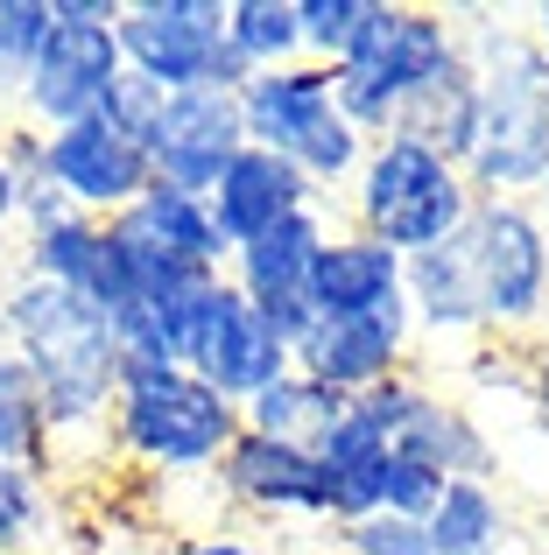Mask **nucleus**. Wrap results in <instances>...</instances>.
Returning <instances> with one entry per match:
<instances>
[{"mask_svg": "<svg viewBox=\"0 0 549 555\" xmlns=\"http://www.w3.org/2000/svg\"><path fill=\"white\" fill-rule=\"evenodd\" d=\"M0 352H14L42 393L56 464L106 450V415L120 393V331L99 302L50 288L36 274H0Z\"/></svg>", "mask_w": 549, "mask_h": 555, "instance_id": "obj_1", "label": "nucleus"}, {"mask_svg": "<svg viewBox=\"0 0 549 555\" xmlns=\"http://www.w3.org/2000/svg\"><path fill=\"white\" fill-rule=\"evenodd\" d=\"M465 64L480 78V149L465 163L472 197H536L549 183V64L522 22L508 14H458Z\"/></svg>", "mask_w": 549, "mask_h": 555, "instance_id": "obj_2", "label": "nucleus"}, {"mask_svg": "<svg viewBox=\"0 0 549 555\" xmlns=\"http://www.w3.org/2000/svg\"><path fill=\"white\" fill-rule=\"evenodd\" d=\"M240 408L197 373L169 359H120V393L106 415V457L120 472L163 478V486H197L219 472V457L240 443Z\"/></svg>", "mask_w": 549, "mask_h": 555, "instance_id": "obj_3", "label": "nucleus"}, {"mask_svg": "<svg viewBox=\"0 0 549 555\" xmlns=\"http://www.w3.org/2000/svg\"><path fill=\"white\" fill-rule=\"evenodd\" d=\"M458 64H465V22L451 8H430V0H373L367 36L331 70V92H339V113L359 134L381 141Z\"/></svg>", "mask_w": 549, "mask_h": 555, "instance_id": "obj_4", "label": "nucleus"}, {"mask_svg": "<svg viewBox=\"0 0 549 555\" xmlns=\"http://www.w3.org/2000/svg\"><path fill=\"white\" fill-rule=\"evenodd\" d=\"M472 183L458 163H444L437 149H423V141L409 134H381L367 149V163H359L353 190H345V225L373 232L381 246H395L401 260L416 254H437V246H451L458 232H465L472 218Z\"/></svg>", "mask_w": 549, "mask_h": 555, "instance_id": "obj_5", "label": "nucleus"}, {"mask_svg": "<svg viewBox=\"0 0 549 555\" xmlns=\"http://www.w3.org/2000/svg\"><path fill=\"white\" fill-rule=\"evenodd\" d=\"M240 120H247V149H268L282 163H296L324 204L353 190L359 163L373 149L339 113V92H331L324 64H282V70L247 78L240 85Z\"/></svg>", "mask_w": 549, "mask_h": 555, "instance_id": "obj_6", "label": "nucleus"}, {"mask_svg": "<svg viewBox=\"0 0 549 555\" xmlns=\"http://www.w3.org/2000/svg\"><path fill=\"white\" fill-rule=\"evenodd\" d=\"M458 254L472 268L480 324L494 345H536L549 338V240L536 204L522 197H480L458 232Z\"/></svg>", "mask_w": 549, "mask_h": 555, "instance_id": "obj_7", "label": "nucleus"}, {"mask_svg": "<svg viewBox=\"0 0 549 555\" xmlns=\"http://www.w3.org/2000/svg\"><path fill=\"white\" fill-rule=\"evenodd\" d=\"M163 331H169L177 366L197 373L205 387H219L233 408H247L261 387H274L282 373H296L289 338L240 296L233 282H226V274H212V282H197L183 302H169Z\"/></svg>", "mask_w": 549, "mask_h": 555, "instance_id": "obj_8", "label": "nucleus"}, {"mask_svg": "<svg viewBox=\"0 0 549 555\" xmlns=\"http://www.w3.org/2000/svg\"><path fill=\"white\" fill-rule=\"evenodd\" d=\"M120 56L155 92H240L254 78L226 50V0H120Z\"/></svg>", "mask_w": 549, "mask_h": 555, "instance_id": "obj_9", "label": "nucleus"}, {"mask_svg": "<svg viewBox=\"0 0 549 555\" xmlns=\"http://www.w3.org/2000/svg\"><path fill=\"white\" fill-rule=\"evenodd\" d=\"M120 78H127V56H120L113 22H56L50 14V36H42L22 92H14V120L42 127V134L78 127L106 106V92Z\"/></svg>", "mask_w": 549, "mask_h": 555, "instance_id": "obj_10", "label": "nucleus"}, {"mask_svg": "<svg viewBox=\"0 0 549 555\" xmlns=\"http://www.w3.org/2000/svg\"><path fill=\"white\" fill-rule=\"evenodd\" d=\"M219 506L261 528H324V472H317L310 443H274V436L240 429V443L212 472Z\"/></svg>", "mask_w": 549, "mask_h": 555, "instance_id": "obj_11", "label": "nucleus"}, {"mask_svg": "<svg viewBox=\"0 0 549 555\" xmlns=\"http://www.w3.org/2000/svg\"><path fill=\"white\" fill-rule=\"evenodd\" d=\"M416 366V324L409 302L373 317H310V331L296 338V373H310L317 387H331L339 401H359L381 379Z\"/></svg>", "mask_w": 549, "mask_h": 555, "instance_id": "obj_12", "label": "nucleus"}, {"mask_svg": "<svg viewBox=\"0 0 549 555\" xmlns=\"http://www.w3.org/2000/svg\"><path fill=\"white\" fill-rule=\"evenodd\" d=\"M42 149H50V183L71 197V211L106 218V225L120 211H135V204L149 197V183H155L149 149L127 141L120 127H106L99 113H92V120H78V127L42 134Z\"/></svg>", "mask_w": 549, "mask_h": 555, "instance_id": "obj_13", "label": "nucleus"}, {"mask_svg": "<svg viewBox=\"0 0 549 555\" xmlns=\"http://www.w3.org/2000/svg\"><path fill=\"white\" fill-rule=\"evenodd\" d=\"M240 149H247L240 92H177L163 99V127L149 141V163H155V183L212 197Z\"/></svg>", "mask_w": 549, "mask_h": 555, "instance_id": "obj_14", "label": "nucleus"}, {"mask_svg": "<svg viewBox=\"0 0 549 555\" xmlns=\"http://www.w3.org/2000/svg\"><path fill=\"white\" fill-rule=\"evenodd\" d=\"M324 240H331V211H303V218H289V225L261 232V240L233 246V268H226V282L289 338V352H296V338L310 331V296H303V288H310V268H317V246Z\"/></svg>", "mask_w": 549, "mask_h": 555, "instance_id": "obj_15", "label": "nucleus"}, {"mask_svg": "<svg viewBox=\"0 0 549 555\" xmlns=\"http://www.w3.org/2000/svg\"><path fill=\"white\" fill-rule=\"evenodd\" d=\"M14 274H36L50 288H71V296L99 302L106 317L127 310V274H120V246H113V225L106 218H56L42 232H14Z\"/></svg>", "mask_w": 549, "mask_h": 555, "instance_id": "obj_16", "label": "nucleus"}, {"mask_svg": "<svg viewBox=\"0 0 549 555\" xmlns=\"http://www.w3.org/2000/svg\"><path fill=\"white\" fill-rule=\"evenodd\" d=\"M310 317H373L409 302V260L395 246H381L359 225H331V240L317 246L310 268Z\"/></svg>", "mask_w": 549, "mask_h": 555, "instance_id": "obj_17", "label": "nucleus"}, {"mask_svg": "<svg viewBox=\"0 0 549 555\" xmlns=\"http://www.w3.org/2000/svg\"><path fill=\"white\" fill-rule=\"evenodd\" d=\"M212 211H219L226 240L247 246V240H261V232L289 225V218H303V211H331V204L310 190V177H303L296 163H282V155H268V149H240L233 169L212 190Z\"/></svg>", "mask_w": 549, "mask_h": 555, "instance_id": "obj_18", "label": "nucleus"}, {"mask_svg": "<svg viewBox=\"0 0 549 555\" xmlns=\"http://www.w3.org/2000/svg\"><path fill=\"white\" fill-rule=\"evenodd\" d=\"M409 324L430 345H486L480 296H472V268L458 254V240L409 260Z\"/></svg>", "mask_w": 549, "mask_h": 555, "instance_id": "obj_19", "label": "nucleus"}, {"mask_svg": "<svg viewBox=\"0 0 549 555\" xmlns=\"http://www.w3.org/2000/svg\"><path fill=\"white\" fill-rule=\"evenodd\" d=\"M135 225L149 232L163 254H177L183 268H197V274H226V268H233V240H226L212 197H191V190L149 183V197L135 204Z\"/></svg>", "mask_w": 549, "mask_h": 555, "instance_id": "obj_20", "label": "nucleus"}, {"mask_svg": "<svg viewBox=\"0 0 549 555\" xmlns=\"http://www.w3.org/2000/svg\"><path fill=\"white\" fill-rule=\"evenodd\" d=\"M395 134L423 141V149H437V155H444V163L465 169V163H472V149H480V78H472V64L444 70V78L430 85V92L416 99L409 113H401Z\"/></svg>", "mask_w": 549, "mask_h": 555, "instance_id": "obj_21", "label": "nucleus"}, {"mask_svg": "<svg viewBox=\"0 0 549 555\" xmlns=\"http://www.w3.org/2000/svg\"><path fill=\"white\" fill-rule=\"evenodd\" d=\"M423 528H430L437 555H500L514 520H508V500H500L494 478H451Z\"/></svg>", "mask_w": 549, "mask_h": 555, "instance_id": "obj_22", "label": "nucleus"}, {"mask_svg": "<svg viewBox=\"0 0 549 555\" xmlns=\"http://www.w3.org/2000/svg\"><path fill=\"white\" fill-rule=\"evenodd\" d=\"M0 464H28V472H64L56 464V436L42 415V393L14 352H0Z\"/></svg>", "mask_w": 549, "mask_h": 555, "instance_id": "obj_23", "label": "nucleus"}, {"mask_svg": "<svg viewBox=\"0 0 549 555\" xmlns=\"http://www.w3.org/2000/svg\"><path fill=\"white\" fill-rule=\"evenodd\" d=\"M226 50L261 78V70L303 64V22L296 0H226Z\"/></svg>", "mask_w": 549, "mask_h": 555, "instance_id": "obj_24", "label": "nucleus"}, {"mask_svg": "<svg viewBox=\"0 0 549 555\" xmlns=\"http://www.w3.org/2000/svg\"><path fill=\"white\" fill-rule=\"evenodd\" d=\"M339 408L345 401L331 387H317L310 373H282L274 387H261L247 408H240V422H247L254 436H274V443H317V429H324Z\"/></svg>", "mask_w": 549, "mask_h": 555, "instance_id": "obj_25", "label": "nucleus"}, {"mask_svg": "<svg viewBox=\"0 0 549 555\" xmlns=\"http://www.w3.org/2000/svg\"><path fill=\"white\" fill-rule=\"evenodd\" d=\"M56 478L28 464H0V555H36L56 534Z\"/></svg>", "mask_w": 549, "mask_h": 555, "instance_id": "obj_26", "label": "nucleus"}, {"mask_svg": "<svg viewBox=\"0 0 549 555\" xmlns=\"http://www.w3.org/2000/svg\"><path fill=\"white\" fill-rule=\"evenodd\" d=\"M367 14H373V0H296V22H303V64L339 70L345 56H353V42L367 36Z\"/></svg>", "mask_w": 549, "mask_h": 555, "instance_id": "obj_27", "label": "nucleus"}, {"mask_svg": "<svg viewBox=\"0 0 549 555\" xmlns=\"http://www.w3.org/2000/svg\"><path fill=\"white\" fill-rule=\"evenodd\" d=\"M42 36H50V0H0V99L22 92Z\"/></svg>", "mask_w": 549, "mask_h": 555, "instance_id": "obj_28", "label": "nucleus"}, {"mask_svg": "<svg viewBox=\"0 0 549 555\" xmlns=\"http://www.w3.org/2000/svg\"><path fill=\"white\" fill-rule=\"evenodd\" d=\"M444 486H451V478L430 472L423 457L387 450V464H381V514L387 520H430V514H437V500H444Z\"/></svg>", "mask_w": 549, "mask_h": 555, "instance_id": "obj_29", "label": "nucleus"}, {"mask_svg": "<svg viewBox=\"0 0 549 555\" xmlns=\"http://www.w3.org/2000/svg\"><path fill=\"white\" fill-rule=\"evenodd\" d=\"M331 542H339V555H437L423 520H387V514L353 520V528H331Z\"/></svg>", "mask_w": 549, "mask_h": 555, "instance_id": "obj_30", "label": "nucleus"}, {"mask_svg": "<svg viewBox=\"0 0 549 555\" xmlns=\"http://www.w3.org/2000/svg\"><path fill=\"white\" fill-rule=\"evenodd\" d=\"M163 99H169V92H155L149 78H135V70H127V78L106 92L99 120H106V127H120L127 141H141V149H149V141H155V127H163Z\"/></svg>", "mask_w": 549, "mask_h": 555, "instance_id": "obj_31", "label": "nucleus"}, {"mask_svg": "<svg viewBox=\"0 0 549 555\" xmlns=\"http://www.w3.org/2000/svg\"><path fill=\"white\" fill-rule=\"evenodd\" d=\"M0 169H8L22 190L50 183V149H42V127L28 120H8V134H0Z\"/></svg>", "mask_w": 549, "mask_h": 555, "instance_id": "obj_32", "label": "nucleus"}, {"mask_svg": "<svg viewBox=\"0 0 549 555\" xmlns=\"http://www.w3.org/2000/svg\"><path fill=\"white\" fill-rule=\"evenodd\" d=\"M183 555H289V548H274V542H261V534H247V528H205V534L183 542Z\"/></svg>", "mask_w": 549, "mask_h": 555, "instance_id": "obj_33", "label": "nucleus"}, {"mask_svg": "<svg viewBox=\"0 0 549 555\" xmlns=\"http://www.w3.org/2000/svg\"><path fill=\"white\" fill-rule=\"evenodd\" d=\"M528 415L549 429V338L528 345Z\"/></svg>", "mask_w": 549, "mask_h": 555, "instance_id": "obj_34", "label": "nucleus"}, {"mask_svg": "<svg viewBox=\"0 0 549 555\" xmlns=\"http://www.w3.org/2000/svg\"><path fill=\"white\" fill-rule=\"evenodd\" d=\"M56 22H120V0H50Z\"/></svg>", "mask_w": 549, "mask_h": 555, "instance_id": "obj_35", "label": "nucleus"}, {"mask_svg": "<svg viewBox=\"0 0 549 555\" xmlns=\"http://www.w3.org/2000/svg\"><path fill=\"white\" fill-rule=\"evenodd\" d=\"M14 225H22V183H14L8 169H0V232L14 240Z\"/></svg>", "mask_w": 549, "mask_h": 555, "instance_id": "obj_36", "label": "nucleus"}, {"mask_svg": "<svg viewBox=\"0 0 549 555\" xmlns=\"http://www.w3.org/2000/svg\"><path fill=\"white\" fill-rule=\"evenodd\" d=\"M522 28L536 36V50H542V64H549V0H536V8L522 14Z\"/></svg>", "mask_w": 549, "mask_h": 555, "instance_id": "obj_37", "label": "nucleus"}, {"mask_svg": "<svg viewBox=\"0 0 549 555\" xmlns=\"http://www.w3.org/2000/svg\"><path fill=\"white\" fill-rule=\"evenodd\" d=\"M528 204H536V218H542V240H549V183H542V190H536Z\"/></svg>", "mask_w": 549, "mask_h": 555, "instance_id": "obj_38", "label": "nucleus"}, {"mask_svg": "<svg viewBox=\"0 0 549 555\" xmlns=\"http://www.w3.org/2000/svg\"><path fill=\"white\" fill-rule=\"evenodd\" d=\"M135 555H183V548H169V542H141Z\"/></svg>", "mask_w": 549, "mask_h": 555, "instance_id": "obj_39", "label": "nucleus"}, {"mask_svg": "<svg viewBox=\"0 0 549 555\" xmlns=\"http://www.w3.org/2000/svg\"><path fill=\"white\" fill-rule=\"evenodd\" d=\"M36 555H64V548H36Z\"/></svg>", "mask_w": 549, "mask_h": 555, "instance_id": "obj_40", "label": "nucleus"}, {"mask_svg": "<svg viewBox=\"0 0 549 555\" xmlns=\"http://www.w3.org/2000/svg\"><path fill=\"white\" fill-rule=\"evenodd\" d=\"M0 134H8V120H0Z\"/></svg>", "mask_w": 549, "mask_h": 555, "instance_id": "obj_41", "label": "nucleus"}, {"mask_svg": "<svg viewBox=\"0 0 549 555\" xmlns=\"http://www.w3.org/2000/svg\"><path fill=\"white\" fill-rule=\"evenodd\" d=\"M331 555H339V548H331Z\"/></svg>", "mask_w": 549, "mask_h": 555, "instance_id": "obj_42", "label": "nucleus"}]
</instances>
